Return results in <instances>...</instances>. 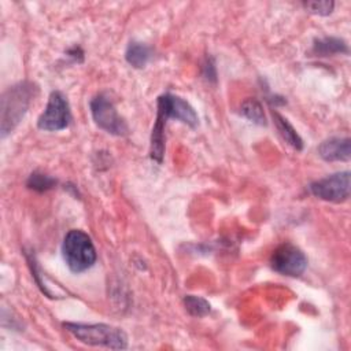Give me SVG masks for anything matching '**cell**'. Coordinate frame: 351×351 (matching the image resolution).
Listing matches in <instances>:
<instances>
[{
	"label": "cell",
	"instance_id": "6da1fadb",
	"mask_svg": "<svg viewBox=\"0 0 351 351\" xmlns=\"http://www.w3.org/2000/svg\"><path fill=\"white\" fill-rule=\"evenodd\" d=\"M63 326L77 340L84 344L95 347H106L112 350H123L128 347L126 333L107 324H81V322H64Z\"/></svg>",
	"mask_w": 351,
	"mask_h": 351
},
{
	"label": "cell",
	"instance_id": "7a4b0ae2",
	"mask_svg": "<svg viewBox=\"0 0 351 351\" xmlns=\"http://www.w3.org/2000/svg\"><path fill=\"white\" fill-rule=\"evenodd\" d=\"M33 90L34 88L32 84L19 82L14 86H10L3 93L0 115V130L3 138L15 129V126L26 114L33 96Z\"/></svg>",
	"mask_w": 351,
	"mask_h": 351
},
{
	"label": "cell",
	"instance_id": "3957f363",
	"mask_svg": "<svg viewBox=\"0 0 351 351\" xmlns=\"http://www.w3.org/2000/svg\"><path fill=\"white\" fill-rule=\"evenodd\" d=\"M62 255L67 267L73 273H82L96 262V250L90 237L80 230L71 229L63 239Z\"/></svg>",
	"mask_w": 351,
	"mask_h": 351
},
{
	"label": "cell",
	"instance_id": "277c9868",
	"mask_svg": "<svg viewBox=\"0 0 351 351\" xmlns=\"http://www.w3.org/2000/svg\"><path fill=\"white\" fill-rule=\"evenodd\" d=\"M90 114L95 123L104 132L114 136L128 134V125L117 112L114 103L104 93L96 95L90 100Z\"/></svg>",
	"mask_w": 351,
	"mask_h": 351
},
{
	"label": "cell",
	"instance_id": "5b68a950",
	"mask_svg": "<svg viewBox=\"0 0 351 351\" xmlns=\"http://www.w3.org/2000/svg\"><path fill=\"white\" fill-rule=\"evenodd\" d=\"M71 122V111L66 96L53 90L49 95L48 103L43 114L37 119V126L45 132H58L66 129Z\"/></svg>",
	"mask_w": 351,
	"mask_h": 351
},
{
	"label": "cell",
	"instance_id": "8992f818",
	"mask_svg": "<svg viewBox=\"0 0 351 351\" xmlns=\"http://www.w3.org/2000/svg\"><path fill=\"white\" fill-rule=\"evenodd\" d=\"M350 171H339L308 185L311 195L332 203L346 202L350 197Z\"/></svg>",
	"mask_w": 351,
	"mask_h": 351
},
{
	"label": "cell",
	"instance_id": "52a82bcc",
	"mask_svg": "<svg viewBox=\"0 0 351 351\" xmlns=\"http://www.w3.org/2000/svg\"><path fill=\"white\" fill-rule=\"evenodd\" d=\"M271 269L280 274L298 277L307 267V258L300 248L291 243L278 245L270 258Z\"/></svg>",
	"mask_w": 351,
	"mask_h": 351
},
{
	"label": "cell",
	"instance_id": "ba28073f",
	"mask_svg": "<svg viewBox=\"0 0 351 351\" xmlns=\"http://www.w3.org/2000/svg\"><path fill=\"white\" fill-rule=\"evenodd\" d=\"M158 111L167 119L171 118L180 121L189 128H196L199 125V118L193 107L186 100L173 93H163L158 97Z\"/></svg>",
	"mask_w": 351,
	"mask_h": 351
},
{
	"label": "cell",
	"instance_id": "9c48e42d",
	"mask_svg": "<svg viewBox=\"0 0 351 351\" xmlns=\"http://www.w3.org/2000/svg\"><path fill=\"white\" fill-rule=\"evenodd\" d=\"M319 156L326 162H346L351 156V143L348 137H332L318 147Z\"/></svg>",
	"mask_w": 351,
	"mask_h": 351
},
{
	"label": "cell",
	"instance_id": "30bf717a",
	"mask_svg": "<svg viewBox=\"0 0 351 351\" xmlns=\"http://www.w3.org/2000/svg\"><path fill=\"white\" fill-rule=\"evenodd\" d=\"M151 56H152L151 48L147 44L140 41H130L125 52L126 62L136 69L145 67Z\"/></svg>",
	"mask_w": 351,
	"mask_h": 351
},
{
	"label": "cell",
	"instance_id": "8fae6325",
	"mask_svg": "<svg viewBox=\"0 0 351 351\" xmlns=\"http://www.w3.org/2000/svg\"><path fill=\"white\" fill-rule=\"evenodd\" d=\"M273 119L274 123L277 126V130L280 132L281 137L296 151H300L303 148V140L300 138V136L298 134V132L293 129V126L288 122L287 118H284L282 115H280L277 111H273Z\"/></svg>",
	"mask_w": 351,
	"mask_h": 351
},
{
	"label": "cell",
	"instance_id": "7c38bea8",
	"mask_svg": "<svg viewBox=\"0 0 351 351\" xmlns=\"http://www.w3.org/2000/svg\"><path fill=\"white\" fill-rule=\"evenodd\" d=\"M313 52L318 56H328L335 53H347L348 47L346 41L337 37H324L315 40L313 45Z\"/></svg>",
	"mask_w": 351,
	"mask_h": 351
},
{
	"label": "cell",
	"instance_id": "4fadbf2b",
	"mask_svg": "<svg viewBox=\"0 0 351 351\" xmlns=\"http://www.w3.org/2000/svg\"><path fill=\"white\" fill-rule=\"evenodd\" d=\"M240 114L256 125H261V126L266 125V117L263 112V107L256 99L244 100L240 106Z\"/></svg>",
	"mask_w": 351,
	"mask_h": 351
},
{
	"label": "cell",
	"instance_id": "5bb4252c",
	"mask_svg": "<svg viewBox=\"0 0 351 351\" xmlns=\"http://www.w3.org/2000/svg\"><path fill=\"white\" fill-rule=\"evenodd\" d=\"M184 306L185 310L193 317H204L211 310L210 303L204 298L196 295H186L184 298Z\"/></svg>",
	"mask_w": 351,
	"mask_h": 351
},
{
	"label": "cell",
	"instance_id": "9a60e30c",
	"mask_svg": "<svg viewBox=\"0 0 351 351\" xmlns=\"http://www.w3.org/2000/svg\"><path fill=\"white\" fill-rule=\"evenodd\" d=\"M27 188L37 191V192H45L52 189L56 185V180L48 174L40 173V171H34L29 176L27 181H26Z\"/></svg>",
	"mask_w": 351,
	"mask_h": 351
},
{
	"label": "cell",
	"instance_id": "2e32d148",
	"mask_svg": "<svg viewBox=\"0 0 351 351\" xmlns=\"http://www.w3.org/2000/svg\"><path fill=\"white\" fill-rule=\"evenodd\" d=\"M306 10L315 15H329L335 7L333 1H307L304 3Z\"/></svg>",
	"mask_w": 351,
	"mask_h": 351
},
{
	"label": "cell",
	"instance_id": "e0dca14e",
	"mask_svg": "<svg viewBox=\"0 0 351 351\" xmlns=\"http://www.w3.org/2000/svg\"><path fill=\"white\" fill-rule=\"evenodd\" d=\"M203 75L204 78H207L208 81H215L217 77V71H215V66H214V60L207 58L204 66H203Z\"/></svg>",
	"mask_w": 351,
	"mask_h": 351
}]
</instances>
